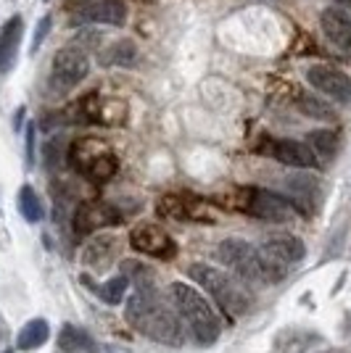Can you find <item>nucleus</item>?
I'll list each match as a JSON object with an SVG mask.
<instances>
[{
	"mask_svg": "<svg viewBox=\"0 0 351 353\" xmlns=\"http://www.w3.org/2000/svg\"><path fill=\"white\" fill-rule=\"evenodd\" d=\"M296 108L309 119H317V121H336L338 114L330 103H325L322 98L312 95V92H298L296 95Z\"/></svg>",
	"mask_w": 351,
	"mask_h": 353,
	"instance_id": "6ab92c4d",
	"label": "nucleus"
},
{
	"mask_svg": "<svg viewBox=\"0 0 351 353\" xmlns=\"http://www.w3.org/2000/svg\"><path fill=\"white\" fill-rule=\"evenodd\" d=\"M167 293H169V303L175 306L180 319L185 322V327L191 330V335L201 345H211V343L220 340V316H217V311L211 309V303L193 285H188V282H172Z\"/></svg>",
	"mask_w": 351,
	"mask_h": 353,
	"instance_id": "f03ea898",
	"label": "nucleus"
},
{
	"mask_svg": "<svg viewBox=\"0 0 351 353\" xmlns=\"http://www.w3.org/2000/svg\"><path fill=\"white\" fill-rule=\"evenodd\" d=\"M188 277L193 282H198L204 288L209 298L220 306L230 319L243 316L251 309V295L246 293V288L240 282L230 277L225 269L211 264H191L188 266Z\"/></svg>",
	"mask_w": 351,
	"mask_h": 353,
	"instance_id": "20e7f679",
	"label": "nucleus"
},
{
	"mask_svg": "<svg viewBox=\"0 0 351 353\" xmlns=\"http://www.w3.org/2000/svg\"><path fill=\"white\" fill-rule=\"evenodd\" d=\"M320 27L333 48H338L341 53L351 56V16L343 8L328 6L320 14Z\"/></svg>",
	"mask_w": 351,
	"mask_h": 353,
	"instance_id": "4468645a",
	"label": "nucleus"
},
{
	"mask_svg": "<svg viewBox=\"0 0 351 353\" xmlns=\"http://www.w3.org/2000/svg\"><path fill=\"white\" fill-rule=\"evenodd\" d=\"M220 259L233 269L240 280L256 282V285H275L280 282L288 272L272 264L262 248L246 243L243 237H227L220 243Z\"/></svg>",
	"mask_w": 351,
	"mask_h": 353,
	"instance_id": "7ed1b4c3",
	"label": "nucleus"
},
{
	"mask_svg": "<svg viewBox=\"0 0 351 353\" xmlns=\"http://www.w3.org/2000/svg\"><path fill=\"white\" fill-rule=\"evenodd\" d=\"M50 335V327L45 319H32L21 327V332H19V338H16V345H19V351H35V348H40L45 340Z\"/></svg>",
	"mask_w": 351,
	"mask_h": 353,
	"instance_id": "412c9836",
	"label": "nucleus"
},
{
	"mask_svg": "<svg viewBox=\"0 0 351 353\" xmlns=\"http://www.w3.org/2000/svg\"><path fill=\"white\" fill-rule=\"evenodd\" d=\"M127 21L124 0H88L72 11V24H103V27H122Z\"/></svg>",
	"mask_w": 351,
	"mask_h": 353,
	"instance_id": "9b49d317",
	"label": "nucleus"
},
{
	"mask_svg": "<svg viewBox=\"0 0 351 353\" xmlns=\"http://www.w3.org/2000/svg\"><path fill=\"white\" fill-rule=\"evenodd\" d=\"M307 145L314 150L317 161H330L338 153V132L333 130H314L307 134Z\"/></svg>",
	"mask_w": 351,
	"mask_h": 353,
	"instance_id": "aec40b11",
	"label": "nucleus"
},
{
	"mask_svg": "<svg viewBox=\"0 0 351 353\" xmlns=\"http://www.w3.org/2000/svg\"><path fill=\"white\" fill-rule=\"evenodd\" d=\"M235 206L246 211L254 219L269 221V224H285L301 214V208L293 201H288L285 195L264 190V188H243L235 198Z\"/></svg>",
	"mask_w": 351,
	"mask_h": 353,
	"instance_id": "39448f33",
	"label": "nucleus"
},
{
	"mask_svg": "<svg viewBox=\"0 0 351 353\" xmlns=\"http://www.w3.org/2000/svg\"><path fill=\"white\" fill-rule=\"evenodd\" d=\"M59 351L61 353H93L95 343L85 330H79L77 324H64L59 332Z\"/></svg>",
	"mask_w": 351,
	"mask_h": 353,
	"instance_id": "a211bd4d",
	"label": "nucleus"
},
{
	"mask_svg": "<svg viewBox=\"0 0 351 353\" xmlns=\"http://www.w3.org/2000/svg\"><path fill=\"white\" fill-rule=\"evenodd\" d=\"M122 269H124V274H127L130 280H132V277L137 280V290H156V288H153L156 274H153L148 266H143V264H137V261H132V259H127Z\"/></svg>",
	"mask_w": 351,
	"mask_h": 353,
	"instance_id": "393cba45",
	"label": "nucleus"
},
{
	"mask_svg": "<svg viewBox=\"0 0 351 353\" xmlns=\"http://www.w3.org/2000/svg\"><path fill=\"white\" fill-rule=\"evenodd\" d=\"M127 322L146 338L161 345H182L185 343V322L180 319L175 306H169L156 290H137L130 295L124 306Z\"/></svg>",
	"mask_w": 351,
	"mask_h": 353,
	"instance_id": "f257e3e1",
	"label": "nucleus"
},
{
	"mask_svg": "<svg viewBox=\"0 0 351 353\" xmlns=\"http://www.w3.org/2000/svg\"><path fill=\"white\" fill-rule=\"evenodd\" d=\"M27 161H35V124L27 127Z\"/></svg>",
	"mask_w": 351,
	"mask_h": 353,
	"instance_id": "bb28decb",
	"label": "nucleus"
},
{
	"mask_svg": "<svg viewBox=\"0 0 351 353\" xmlns=\"http://www.w3.org/2000/svg\"><path fill=\"white\" fill-rule=\"evenodd\" d=\"M259 248H262V253L272 264H278L280 269H285V272H288L293 264L304 261V256H307V245L301 243V237L291 235V232L267 235Z\"/></svg>",
	"mask_w": 351,
	"mask_h": 353,
	"instance_id": "ddd939ff",
	"label": "nucleus"
},
{
	"mask_svg": "<svg viewBox=\"0 0 351 353\" xmlns=\"http://www.w3.org/2000/svg\"><path fill=\"white\" fill-rule=\"evenodd\" d=\"M48 32H50V16H43V19H40V24L35 27V40H32V53H37V50H40V45L45 43V37H48Z\"/></svg>",
	"mask_w": 351,
	"mask_h": 353,
	"instance_id": "a878e982",
	"label": "nucleus"
},
{
	"mask_svg": "<svg viewBox=\"0 0 351 353\" xmlns=\"http://www.w3.org/2000/svg\"><path fill=\"white\" fill-rule=\"evenodd\" d=\"M106 150H108V145L101 143V140H95V137H82V140L72 143V148H69V166H72L74 172L85 174V169H88L90 163L95 161L101 153H106Z\"/></svg>",
	"mask_w": 351,
	"mask_h": 353,
	"instance_id": "f3484780",
	"label": "nucleus"
},
{
	"mask_svg": "<svg viewBox=\"0 0 351 353\" xmlns=\"http://www.w3.org/2000/svg\"><path fill=\"white\" fill-rule=\"evenodd\" d=\"M24 34V19L16 14L0 27V74H8L19 59V45Z\"/></svg>",
	"mask_w": 351,
	"mask_h": 353,
	"instance_id": "2eb2a0df",
	"label": "nucleus"
},
{
	"mask_svg": "<svg viewBox=\"0 0 351 353\" xmlns=\"http://www.w3.org/2000/svg\"><path fill=\"white\" fill-rule=\"evenodd\" d=\"M259 153L285 163V166H293V169H314L320 163L314 150L298 140H264L259 145Z\"/></svg>",
	"mask_w": 351,
	"mask_h": 353,
	"instance_id": "f8f14e48",
	"label": "nucleus"
},
{
	"mask_svg": "<svg viewBox=\"0 0 351 353\" xmlns=\"http://www.w3.org/2000/svg\"><path fill=\"white\" fill-rule=\"evenodd\" d=\"M90 72V59L82 48H61L53 56V66H50V88L56 92H69L74 90Z\"/></svg>",
	"mask_w": 351,
	"mask_h": 353,
	"instance_id": "423d86ee",
	"label": "nucleus"
},
{
	"mask_svg": "<svg viewBox=\"0 0 351 353\" xmlns=\"http://www.w3.org/2000/svg\"><path fill=\"white\" fill-rule=\"evenodd\" d=\"M130 245L137 253L151 256V259H161V261H169V259L177 256V245L172 235L167 230H161L159 224H151V221H143V224L132 227Z\"/></svg>",
	"mask_w": 351,
	"mask_h": 353,
	"instance_id": "1a4fd4ad",
	"label": "nucleus"
},
{
	"mask_svg": "<svg viewBox=\"0 0 351 353\" xmlns=\"http://www.w3.org/2000/svg\"><path fill=\"white\" fill-rule=\"evenodd\" d=\"M122 219H124V214L114 203H108V201H85L74 211L72 227L77 237H88L93 232L106 230V227L122 224Z\"/></svg>",
	"mask_w": 351,
	"mask_h": 353,
	"instance_id": "6e6552de",
	"label": "nucleus"
},
{
	"mask_svg": "<svg viewBox=\"0 0 351 353\" xmlns=\"http://www.w3.org/2000/svg\"><path fill=\"white\" fill-rule=\"evenodd\" d=\"M338 3H343V6H349L351 8V0H338Z\"/></svg>",
	"mask_w": 351,
	"mask_h": 353,
	"instance_id": "cd10ccee",
	"label": "nucleus"
},
{
	"mask_svg": "<svg viewBox=\"0 0 351 353\" xmlns=\"http://www.w3.org/2000/svg\"><path fill=\"white\" fill-rule=\"evenodd\" d=\"M156 214L164 219L175 221H198V224H217L220 214L211 208V203H206L196 195H161L156 203Z\"/></svg>",
	"mask_w": 351,
	"mask_h": 353,
	"instance_id": "0eeeda50",
	"label": "nucleus"
},
{
	"mask_svg": "<svg viewBox=\"0 0 351 353\" xmlns=\"http://www.w3.org/2000/svg\"><path fill=\"white\" fill-rule=\"evenodd\" d=\"M117 245L119 243L114 235H95L82 248V264L90 266V269H106V266H111L114 256H117Z\"/></svg>",
	"mask_w": 351,
	"mask_h": 353,
	"instance_id": "dca6fc26",
	"label": "nucleus"
},
{
	"mask_svg": "<svg viewBox=\"0 0 351 353\" xmlns=\"http://www.w3.org/2000/svg\"><path fill=\"white\" fill-rule=\"evenodd\" d=\"M19 211H21V216L30 224H37V221L43 219V201H40V195L32 190L30 185H24L19 190Z\"/></svg>",
	"mask_w": 351,
	"mask_h": 353,
	"instance_id": "4be33fe9",
	"label": "nucleus"
},
{
	"mask_svg": "<svg viewBox=\"0 0 351 353\" xmlns=\"http://www.w3.org/2000/svg\"><path fill=\"white\" fill-rule=\"evenodd\" d=\"M101 61L106 66H130L135 61V45L130 40H119L111 45V50L101 53Z\"/></svg>",
	"mask_w": 351,
	"mask_h": 353,
	"instance_id": "b1692460",
	"label": "nucleus"
},
{
	"mask_svg": "<svg viewBox=\"0 0 351 353\" xmlns=\"http://www.w3.org/2000/svg\"><path fill=\"white\" fill-rule=\"evenodd\" d=\"M127 288H130V277L122 272L119 277H111L108 282H103V288L98 290V295H101L103 303H108V306H119V303L124 301Z\"/></svg>",
	"mask_w": 351,
	"mask_h": 353,
	"instance_id": "5701e85b",
	"label": "nucleus"
},
{
	"mask_svg": "<svg viewBox=\"0 0 351 353\" xmlns=\"http://www.w3.org/2000/svg\"><path fill=\"white\" fill-rule=\"evenodd\" d=\"M307 82L312 88L328 95L330 101L336 103H351V77L343 74L336 66H328V63H314L307 69Z\"/></svg>",
	"mask_w": 351,
	"mask_h": 353,
	"instance_id": "9d476101",
	"label": "nucleus"
},
{
	"mask_svg": "<svg viewBox=\"0 0 351 353\" xmlns=\"http://www.w3.org/2000/svg\"><path fill=\"white\" fill-rule=\"evenodd\" d=\"M8 353H11V351H8Z\"/></svg>",
	"mask_w": 351,
	"mask_h": 353,
	"instance_id": "c85d7f7f",
	"label": "nucleus"
}]
</instances>
